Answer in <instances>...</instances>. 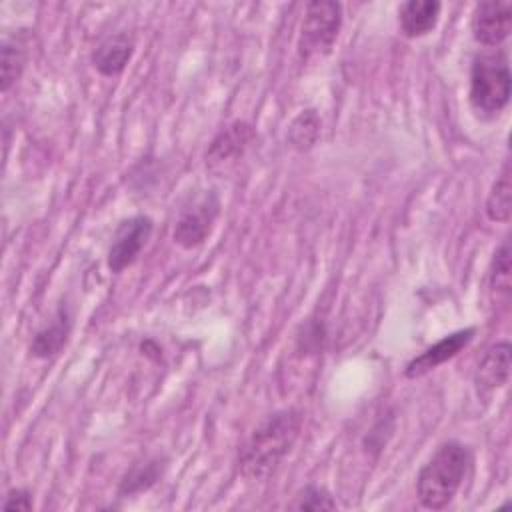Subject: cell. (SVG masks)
<instances>
[{
	"instance_id": "cell-14",
	"label": "cell",
	"mask_w": 512,
	"mask_h": 512,
	"mask_svg": "<svg viewBox=\"0 0 512 512\" xmlns=\"http://www.w3.org/2000/svg\"><path fill=\"white\" fill-rule=\"evenodd\" d=\"M510 212H512V182H510V162H506L488 192L486 216L492 222H508Z\"/></svg>"
},
{
	"instance_id": "cell-11",
	"label": "cell",
	"mask_w": 512,
	"mask_h": 512,
	"mask_svg": "<svg viewBox=\"0 0 512 512\" xmlns=\"http://www.w3.org/2000/svg\"><path fill=\"white\" fill-rule=\"evenodd\" d=\"M442 4L436 0H408L398 8V24L406 38L430 34L440 20Z\"/></svg>"
},
{
	"instance_id": "cell-5",
	"label": "cell",
	"mask_w": 512,
	"mask_h": 512,
	"mask_svg": "<svg viewBox=\"0 0 512 512\" xmlns=\"http://www.w3.org/2000/svg\"><path fill=\"white\" fill-rule=\"evenodd\" d=\"M220 202L214 192H204L196 196L188 206L182 208L172 238L178 246L190 250L200 246L212 232V226L218 218Z\"/></svg>"
},
{
	"instance_id": "cell-20",
	"label": "cell",
	"mask_w": 512,
	"mask_h": 512,
	"mask_svg": "<svg viewBox=\"0 0 512 512\" xmlns=\"http://www.w3.org/2000/svg\"><path fill=\"white\" fill-rule=\"evenodd\" d=\"M2 510H32V494L24 488H12L2 502Z\"/></svg>"
},
{
	"instance_id": "cell-12",
	"label": "cell",
	"mask_w": 512,
	"mask_h": 512,
	"mask_svg": "<svg viewBox=\"0 0 512 512\" xmlns=\"http://www.w3.org/2000/svg\"><path fill=\"white\" fill-rule=\"evenodd\" d=\"M132 54H134V40L128 34L118 32L98 44V48L92 54V66L102 76L112 78L126 68Z\"/></svg>"
},
{
	"instance_id": "cell-3",
	"label": "cell",
	"mask_w": 512,
	"mask_h": 512,
	"mask_svg": "<svg viewBox=\"0 0 512 512\" xmlns=\"http://www.w3.org/2000/svg\"><path fill=\"white\" fill-rule=\"evenodd\" d=\"M468 100L482 118H494L506 108L510 100V66L502 50H486L474 56Z\"/></svg>"
},
{
	"instance_id": "cell-1",
	"label": "cell",
	"mask_w": 512,
	"mask_h": 512,
	"mask_svg": "<svg viewBox=\"0 0 512 512\" xmlns=\"http://www.w3.org/2000/svg\"><path fill=\"white\" fill-rule=\"evenodd\" d=\"M302 428V414L294 408L278 410L262 420L240 450V472L250 482H264L276 474L290 454Z\"/></svg>"
},
{
	"instance_id": "cell-8",
	"label": "cell",
	"mask_w": 512,
	"mask_h": 512,
	"mask_svg": "<svg viewBox=\"0 0 512 512\" xmlns=\"http://www.w3.org/2000/svg\"><path fill=\"white\" fill-rule=\"evenodd\" d=\"M474 332H476V328H464V330L452 332L450 336H444L434 346L426 348L422 354L412 358L404 368V376L406 378H420V376L432 372L434 368H438L446 360L454 358L464 346H468V342L474 338Z\"/></svg>"
},
{
	"instance_id": "cell-15",
	"label": "cell",
	"mask_w": 512,
	"mask_h": 512,
	"mask_svg": "<svg viewBox=\"0 0 512 512\" xmlns=\"http://www.w3.org/2000/svg\"><path fill=\"white\" fill-rule=\"evenodd\" d=\"M26 64V44L16 36H4L0 48V68H2V92H8L12 84L20 78V72Z\"/></svg>"
},
{
	"instance_id": "cell-19",
	"label": "cell",
	"mask_w": 512,
	"mask_h": 512,
	"mask_svg": "<svg viewBox=\"0 0 512 512\" xmlns=\"http://www.w3.org/2000/svg\"><path fill=\"white\" fill-rule=\"evenodd\" d=\"M290 508L294 510H312V512H320V510H336L338 504L332 498V494L318 484H308L304 486L296 496L294 502L290 504Z\"/></svg>"
},
{
	"instance_id": "cell-10",
	"label": "cell",
	"mask_w": 512,
	"mask_h": 512,
	"mask_svg": "<svg viewBox=\"0 0 512 512\" xmlns=\"http://www.w3.org/2000/svg\"><path fill=\"white\" fill-rule=\"evenodd\" d=\"M252 140H254V130L248 122H242V120L232 122L212 140L206 152V164L210 168H216V166L234 162V158H240L246 152Z\"/></svg>"
},
{
	"instance_id": "cell-4",
	"label": "cell",
	"mask_w": 512,
	"mask_h": 512,
	"mask_svg": "<svg viewBox=\"0 0 512 512\" xmlns=\"http://www.w3.org/2000/svg\"><path fill=\"white\" fill-rule=\"evenodd\" d=\"M342 28V6L330 0L310 2L298 36V56L302 60L328 56Z\"/></svg>"
},
{
	"instance_id": "cell-2",
	"label": "cell",
	"mask_w": 512,
	"mask_h": 512,
	"mask_svg": "<svg viewBox=\"0 0 512 512\" xmlns=\"http://www.w3.org/2000/svg\"><path fill=\"white\" fill-rule=\"evenodd\" d=\"M470 462L468 446L456 440L444 442L418 472L416 494L420 504L430 510L446 508L460 490Z\"/></svg>"
},
{
	"instance_id": "cell-18",
	"label": "cell",
	"mask_w": 512,
	"mask_h": 512,
	"mask_svg": "<svg viewBox=\"0 0 512 512\" xmlns=\"http://www.w3.org/2000/svg\"><path fill=\"white\" fill-rule=\"evenodd\" d=\"M490 288L496 296L508 298L510 294V242L504 240L500 248L494 252L492 268H490Z\"/></svg>"
},
{
	"instance_id": "cell-16",
	"label": "cell",
	"mask_w": 512,
	"mask_h": 512,
	"mask_svg": "<svg viewBox=\"0 0 512 512\" xmlns=\"http://www.w3.org/2000/svg\"><path fill=\"white\" fill-rule=\"evenodd\" d=\"M320 130H322V122H320V116L314 108H308V110H302L288 126V132H286V138L290 142L292 148L304 152V150H310L318 136H320Z\"/></svg>"
},
{
	"instance_id": "cell-7",
	"label": "cell",
	"mask_w": 512,
	"mask_h": 512,
	"mask_svg": "<svg viewBox=\"0 0 512 512\" xmlns=\"http://www.w3.org/2000/svg\"><path fill=\"white\" fill-rule=\"evenodd\" d=\"M512 30V4L508 0H486L472 14V36L478 44L500 46Z\"/></svg>"
},
{
	"instance_id": "cell-6",
	"label": "cell",
	"mask_w": 512,
	"mask_h": 512,
	"mask_svg": "<svg viewBox=\"0 0 512 512\" xmlns=\"http://www.w3.org/2000/svg\"><path fill=\"white\" fill-rule=\"evenodd\" d=\"M152 230H154V222L148 216H132L124 220L116 228L112 236V244L108 248L106 264L110 272L120 274L122 270L132 266L138 260L142 248L148 244Z\"/></svg>"
},
{
	"instance_id": "cell-17",
	"label": "cell",
	"mask_w": 512,
	"mask_h": 512,
	"mask_svg": "<svg viewBox=\"0 0 512 512\" xmlns=\"http://www.w3.org/2000/svg\"><path fill=\"white\" fill-rule=\"evenodd\" d=\"M162 476V462L160 458H150L144 464H136L122 480L120 484V494H134V492H142L148 490L152 484H156V480Z\"/></svg>"
},
{
	"instance_id": "cell-9",
	"label": "cell",
	"mask_w": 512,
	"mask_h": 512,
	"mask_svg": "<svg viewBox=\"0 0 512 512\" xmlns=\"http://www.w3.org/2000/svg\"><path fill=\"white\" fill-rule=\"evenodd\" d=\"M510 342L500 340L492 344L478 362L474 384L478 396H490L494 390L502 388L510 378Z\"/></svg>"
},
{
	"instance_id": "cell-13",
	"label": "cell",
	"mask_w": 512,
	"mask_h": 512,
	"mask_svg": "<svg viewBox=\"0 0 512 512\" xmlns=\"http://www.w3.org/2000/svg\"><path fill=\"white\" fill-rule=\"evenodd\" d=\"M70 334V316L66 312V308H58L56 314L52 316V320L36 332L32 344H30V352L36 358H48L54 356L62 350V346L66 344Z\"/></svg>"
}]
</instances>
